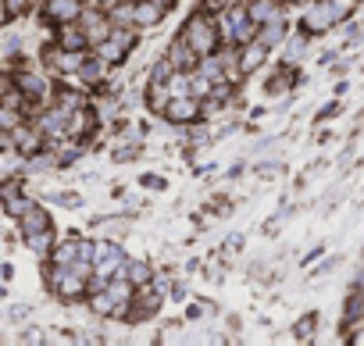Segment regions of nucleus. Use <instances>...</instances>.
<instances>
[{
    "mask_svg": "<svg viewBox=\"0 0 364 346\" xmlns=\"http://www.w3.org/2000/svg\"><path fill=\"white\" fill-rule=\"evenodd\" d=\"M104 36H107V22H100L97 15H86V40L100 43Z\"/></svg>",
    "mask_w": 364,
    "mask_h": 346,
    "instance_id": "9b49d317",
    "label": "nucleus"
},
{
    "mask_svg": "<svg viewBox=\"0 0 364 346\" xmlns=\"http://www.w3.org/2000/svg\"><path fill=\"white\" fill-rule=\"evenodd\" d=\"M136 22L139 26H157L161 22V4H136Z\"/></svg>",
    "mask_w": 364,
    "mask_h": 346,
    "instance_id": "1a4fd4ad",
    "label": "nucleus"
},
{
    "mask_svg": "<svg viewBox=\"0 0 364 346\" xmlns=\"http://www.w3.org/2000/svg\"><path fill=\"white\" fill-rule=\"evenodd\" d=\"M314 325H318V318H314V314L300 318V321H296V335H300V339H307V335L314 332Z\"/></svg>",
    "mask_w": 364,
    "mask_h": 346,
    "instance_id": "2eb2a0df",
    "label": "nucleus"
},
{
    "mask_svg": "<svg viewBox=\"0 0 364 346\" xmlns=\"http://www.w3.org/2000/svg\"><path fill=\"white\" fill-rule=\"evenodd\" d=\"M47 15H50L54 22H72V18L82 15V11H79V0H50Z\"/></svg>",
    "mask_w": 364,
    "mask_h": 346,
    "instance_id": "39448f33",
    "label": "nucleus"
},
{
    "mask_svg": "<svg viewBox=\"0 0 364 346\" xmlns=\"http://www.w3.org/2000/svg\"><path fill=\"white\" fill-rule=\"evenodd\" d=\"M54 289L72 300V296H79V293L86 289V275L75 271V268H58V271H54Z\"/></svg>",
    "mask_w": 364,
    "mask_h": 346,
    "instance_id": "7ed1b4c3",
    "label": "nucleus"
},
{
    "mask_svg": "<svg viewBox=\"0 0 364 346\" xmlns=\"http://www.w3.org/2000/svg\"><path fill=\"white\" fill-rule=\"evenodd\" d=\"M182 43H186L193 54H211L215 50V43H218V33H215V26L208 22V18H193L190 26H186V40H182Z\"/></svg>",
    "mask_w": 364,
    "mask_h": 346,
    "instance_id": "f03ea898",
    "label": "nucleus"
},
{
    "mask_svg": "<svg viewBox=\"0 0 364 346\" xmlns=\"http://www.w3.org/2000/svg\"><path fill=\"white\" fill-rule=\"evenodd\" d=\"M93 310H97V314H114V310H118V303H114L107 293H100V296H93Z\"/></svg>",
    "mask_w": 364,
    "mask_h": 346,
    "instance_id": "4468645a",
    "label": "nucleus"
},
{
    "mask_svg": "<svg viewBox=\"0 0 364 346\" xmlns=\"http://www.w3.org/2000/svg\"><path fill=\"white\" fill-rule=\"evenodd\" d=\"M164 114H168V121H193V118L200 114V107H197L193 97H175V100L164 107Z\"/></svg>",
    "mask_w": 364,
    "mask_h": 346,
    "instance_id": "20e7f679",
    "label": "nucleus"
},
{
    "mask_svg": "<svg viewBox=\"0 0 364 346\" xmlns=\"http://www.w3.org/2000/svg\"><path fill=\"white\" fill-rule=\"evenodd\" d=\"M97 4H114V0H97Z\"/></svg>",
    "mask_w": 364,
    "mask_h": 346,
    "instance_id": "412c9836",
    "label": "nucleus"
},
{
    "mask_svg": "<svg viewBox=\"0 0 364 346\" xmlns=\"http://www.w3.org/2000/svg\"><path fill=\"white\" fill-rule=\"evenodd\" d=\"M82 43H86V36H79L75 29H65V47H68V50H79Z\"/></svg>",
    "mask_w": 364,
    "mask_h": 346,
    "instance_id": "f3484780",
    "label": "nucleus"
},
{
    "mask_svg": "<svg viewBox=\"0 0 364 346\" xmlns=\"http://www.w3.org/2000/svg\"><path fill=\"white\" fill-rule=\"evenodd\" d=\"M129 279H132V282H146V279H150L146 264H139V261H136V264H129Z\"/></svg>",
    "mask_w": 364,
    "mask_h": 346,
    "instance_id": "a211bd4d",
    "label": "nucleus"
},
{
    "mask_svg": "<svg viewBox=\"0 0 364 346\" xmlns=\"http://www.w3.org/2000/svg\"><path fill=\"white\" fill-rule=\"evenodd\" d=\"M129 293H132V286H129V282H111V286H107V296H111L114 303H125V296H129Z\"/></svg>",
    "mask_w": 364,
    "mask_h": 346,
    "instance_id": "ddd939ff",
    "label": "nucleus"
},
{
    "mask_svg": "<svg viewBox=\"0 0 364 346\" xmlns=\"http://www.w3.org/2000/svg\"><path fill=\"white\" fill-rule=\"evenodd\" d=\"M300 54H304V36L289 40V61H293V58H300Z\"/></svg>",
    "mask_w": 364,
    "mask_h": 346,
    "instance_id": "6ab92c4d",
    "label": "nucleus"
},
{
    "mask_svg": "<svg viewBox=\"0 0 364 346\" xmlns=\"http://www.w3.org/2000/svg\"><path fill=\"white\" fill-rule=\"evenodd\" d=\"M29 243H33V250H36V254H47L50 236H47V232H33V236H29Z\"/></svg>",
    "mask_w": 364,
    "mask_h": 346,
    "instance_id": "dca6fc26",
    "label": "nucleus"
},
{
    "mask_svg": "<svg viewBox=\"0 0 364 346\" xmlns=\"http://www.w3.org/2000/svg\"><path fill=\"white\" fill-rule=\"evenodd\" d=\"M261 61H264V43H261V47H257V43H250V47L243 50V65H240V72H254Z\"/></svg>",
    "mask_w": 364,
    "mask_h": 346,
    "instance_id": "9d476101",
    "label": "nucleus"
},
{
    "mask_svg": "<svg viewBox=\"0 0 364 346\" xmlns=\"http://www.w3.org/2000/svg\"><path fill=\"white\" fill-rule=\"evenodd\" d=\"M282 33H286V29H282V18H275V22H268V29L257 36V43L272 47V43H279V40H282Z\"/></svg>",
    "mask_w": 364,
    "mask_h": 346,
    "instance_id": "f8f14e48",
    "label": "nucleus"
},
{
    "mask_svg": "<svg viewBox=\"0 0 364 346\" xmlns=\"http://www.w3.org/2000/svg\"><path fill=\"white\" fill-rule=\"evenodd\" d=\"M129 43H132V33H129V29H118V33L107 40V47H104V58H107V61H118V58L129 50Z\"/></svg>",
    "mask_w": 364,
    "mask_h": 346,
    "instance_id": "423d86ee",
    "label": "nucleus"
},
{
    "mask_svg": "<svg viewBox=\"0 0 364 346\" xmlns=\"http://www.w3.org/2000/svg\"><path fill=\"white\" fill-rule=\"evenodd\" d=\"M250 18L254 22H275V18H282V11H279L275 0H261V4L250 8Z\"/></svg>",
    "mask_w": 364,
    "mask_h": 346,
    "instance_id": "6e6552de",
    "label": "nucleus"
},
{
    "mask_svg": "<svg viewBox=\"0 0 364 346\" xmlns=\"http://www.w3.org/2000/svg\"><path fill=\"white\" fill-rule=\"evenodd\" d=\"M343 11H346L343 0H318V4L304 15V29L307 33H325L328 26H336L343 18Z\"/></svg>",
    "mask_w": 364,
    "mask_h": 346,
    "instance_id": "f257e3e1",
    "label": "nucleus"
},
{
    "mask_svg": "<svg viewBox=\"0 0 364 346\" xmlns=\"http://www.w3.org/2000/svg\"><path fill=\"white\" fill-rule=\"evenodd\" d=\"M4 18H8V8H4V4H0V26H4Z\"/></svg>",
    "mask_w": 364,
    "mask_h": 346,
    "instance_id": "aec40b11",
    "label": "nucleus"
},
{
    "mask_svg": "<svg viewBox=\"0 0 364 346\" xmlns=\"http://www.w3.org/2000/svg\"><path fill=\"white\" fill-rule=\"evenodd\" d=\"M22 229H26V236H33V232H47V229H50V222H47V211H40V207L26 211V218H22Z\"/></svg>",
    "mask_w": 364,
    "mask_h": 346,
    "instance_id": "0eeeda50",
    "label": "nucleus"
}]
</instances>
